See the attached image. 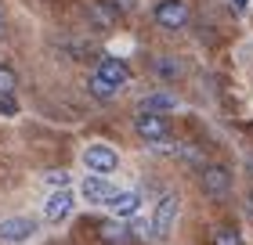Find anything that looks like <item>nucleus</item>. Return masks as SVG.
Returning a JSON list of instances; mask_svg holds the SVG:
<instances>
[{
	"label": "nucleus",
	"mask_w": 253,
	"mask_h": 245,
	"mask_svg": "<svg viewBox=\"0 0 253 245\" xmlns=\"http://www.w3.org/2000/svg\"><path fill=\"white\" fill-rule=\"evenodd\" d=\"M84 162H87L90 177H105V173L120 170V155H116L109 144H90V148L84 151Z\"/></svg>",
	"instance_id": "2"
},
{
	"label": "nucleus",
	"mask_w": 253,
	"mask_h": 245,
	"mask_svg": "<svg viewBox=\"0 0 253 245\" xmlns=\"http://www.w3.org/2000/svg\"><path fill=\"white\" fill-rule=\"evenodd\" d=\"M112 7H120V11H134V7H137V0H112Z\"/></svg>",
	"instance_id": "18"
},
{
	"label": "nucleus",
	"mask_w": 253,
	"mask_h": 245,
	"mask_svg": "<svg viewBox=\"0 0 253 245\" xmlns=\"http://www.w3.org/2000/svg\"><path fill=\"white\" fill-rule=\"evenodd\" d=\"M109 209L116 216H134L137 209H141V195H137V191H116L109 198Z\"/></svg>",
	"instance_id": "11"
},
{
	"label": "nucleus",
	"mask_w": 253,
	"mask_h": 245,
	"mask_svg": "<svg viewBox=\"0 0 253 245\" xmlns=\"http://www.w3.org/2000/svg\"><path fill=\"white\" fill-rule=\"evenodd\" d=\"M250 209H253V195H250Z\"/></svg>",
	"instance_id": "22"
},
{
	"label": "nucleus",
	"mask_w": 253,
	"mask_h": 245,
	"mask_svg": "<svg viewBox=\"0 0 253 245\" xmlns=\"http://www.w3.org/2000/svg\"><path fill=\"white\" fill-rule=\"evenodd\" d=\"M246 4H250V0H228V7H232V11H246Z\"/></svg>",
	"instance_id": "20"
},
{
	"label": "nucleus",
	"mask_w": 253,
	"mask_h": 245,
	"mask_svg": "<svg viewBox=\"0 0 253 245\" xmlns=\"http://www.w3.org/2000/svg\"><path fill=\"white\" fill-rule=\"evenodd\" d=\"M243 238H239V231L235 227H217V235H213V245H239Z\"/></svg>",
	"instance_id": "15"
},
{
	"label": "nucleus",
	"mask_w": 253,
	"mask_h": 245,
	"mask_svg": "<svg viewBox=\"0 0 253 245\" xmlns=\"http://www.w3.org/2000/svg\"><path fill=\"white\" fill-rule=\"evenodd\" d=\"M98 235H101V242H109V245H120V242L126 238V224H120V220H101Z\"/></svg>",
	"instance_id": "14"
},
{
	"label": "nucleus",
	"mask_w": 253,
	"mask_h": 245,
	"mask_svg": "<svg viewBox=\"0 0 253 245\" xmlns=\"http://www.w3.org/2000/svg\"><path fill=\"white\" fill-rule=\"evenodd\" d=\"M156 69H159V76H174V72H181V65H177V62H159Z\"/></svg>",
	"instance_id": "17"
},
{
	"label": "nucleus",
	"mask_w": 253,
	"mask_h": 245,
	"mask_svg": "<svg viewBox=\"0 0 253 245\" xmlns=\"http://www.w3.org/2000/svg\"><path fill=\"white\" fill-rule=\"evenodd\" d=\"M80 195H84L87 202H105L109 206V198L116 195V188H109L105 177H87L84 184H80Z\"/></svg>",
	"instance_id": "10"
},
{
	"label": "nucleus",
	"mask_w": 253,
	"mask_h": 245,
	"mask_svg": "<svg viewBox=\"0 0 253 245\" xmlns=\"http://www.w3.org/2000/svg\"><path fill=\"white\" fill-rule=\"evenodd\" d=\"M33 235H37V224H33L29 216H11V220L0 224V242L18 245V242H29Z\"/></svg>",
	"instance_id": "5"
},
{
	"label": "nucleus",
	"mask_w": 253,
	"mask_h": 245,
	"mask_svg": "<svg viewBox=\"0 0 253 245\" xmlns=\"http://www.w3.org/2000/svg\"><path fill=\"white\" fill-rule=\"evenodd\" d=\"M51 184H58V191L65 188V184H69V177H65V173H51V177H47Z\"/></svg>",
	"instance_id": "19"
},
{
	"label": "nucleus",
	"mask_w": 253,
	"mask_h": 245,
	"mask_svg": "<svg viewBox=\"0 0 253 245\" xmlns=\"http://www.w3.org/2000/svg\"><path fill=\"white\" fill-rule=\"evenodd\" d=\"M203 188H206V195L224 198L228 191H232V177H228V170L224 166H206L203 170Z\"/></svg>",
	"instance_id": "7"
},
{
	"label": "nucleus",
	"mask_w": 253,
	"mask_h": 245,
	"mask_svg": "<svg viewBox=\"0 0 253 245\" xmlns=\"http://www.w3.org/2000/svg\"><path fill=\"white\" fill-rule=\"evenodd\" d=\"M137 108H141V115H167V112L177 108V101L170 98V94H145Z\"/></svg>",
	"instance_id": "12"
},
{
	"label": "nucleus",
	"mask_w": 253,
	"mask_h": 245,
	"mask_svg": "<svg viewBox=\"0 0 253 245\" xmlns=\"http://www.w3.org/2000/svg\"><path fill=\"white\" fill-rule=\"evenodd\" d=\"M90 90H94L98 98H112V94H116V87H109V83H105V79H101L98 72L90 76Z\"/></svg>",
	"instance_id": "16"
},
{
	"label": "nucleus",
	"mask_w": 253,
	"mask_h": 245,
	"mask_svg": "<svg viewBox=\"0 0 253 245\" xmlns=\"http://www.w3.org/2000/svg\"><path fill=\"white\" fill-rule=\"evenodd\" d=\"M0 29H4V15H0Z\"/></svg>",
	"instance_id": "21"
},
{
	"label": "nucleus",
	"mask_w": 253,
	"mask_h": 245,
	"mask_svg": "<svg viewBox=\"0 0 253 245\" xmlns=\"http://www.w3.org/2000/svg\"><path fill=\"white\" fill-rule=\"evenodd\" d=\"M134 130H137V137L159 144V141L170 137V123H167V115H141V112H137L134 115Z\"/></svg>",
	"instance_id": "4"
},
{
	"label": "nucleus",
	"mask_w": 253,
	"mask_h": 245,
	"mask_svg": "<svg viewBox=\"0 0 253 245\" xmlns=\"http://www.w3.org/2000/svg\"><path fill=\"white\" fill-rule=\"evenodd\" d=\"M98 76L105 79L109 87H126L130 83V69H126V62H120V58H101V65H98Z\"/></svg>",
	"instance_id": "6"
},
{
	"label": "nucleus",
	"mask_w": 253,
	"mask_h": 245,
	"mask_svg": "<svg viewBox=\"0 0 253 245\" xmlns=\"http://www.w3.org/2000/svg\"><path fill=\"white\" fill-rule=\"evenodd\" d=\"M152 15H156V22L163 29H185L188 18H192V7L185 4V0H159Z\"/></svg>",
	"instance_id": "1"
},
{
	"label": "nucleus",
	"mask_w": 253,
	"mask_h": 245,
	"mask_svg": "<svg viewBox=\"0 0 253 245\" xmlns=\"http://www.w3.org/2000/svg\"><path fill=\"white\" fill-rule=\"evenodd\" d=\"M73 213V195H69L65 188L47 195V206H43V216H47V224H62V220Z\"/></svg>",
	"instance_id": "8"
},
{
	"label": "nucleus",
	"mask_w": 253,
	"mask_h": 245,
	"mask_svg": "<svg viewBox=\"0 0 253 245\" xmlns=\"http://www.w3.org/2000/svg\"><path fill=\"white\" fill-rule=\"evenodd\" d=\"M177 209H181V198L174 191L159 198V206H156V213H152V235L156 238H167L170 235V227H174V220H177Z\"/></svg>",
	"instance_id": "3"
},
{
	"label": "nucleus",
	"mask_w": 253,
	"mask_h": 245,
	"mask_svg": "<svg viewBox=\"0 0 253 245\" xmlns=\"http://www.w3.org/2000/svg\"><path fill=\"white\" fill-rule=\"evenodd\" d=\"M0 112L4 115H15L18 112V101H15V72L0 65Z\"/></svg>",
	"instance_id": "9"
},
{
	"label": "nucleus",
	"mask_w": 253,
	"mask_h": 245,
	"mask_svg": "<svg viewBox=\"0 0 253 245\" xmlns=\"http://www.w3.org/2000/svg\"><path fill=\"white\" fill-rule=\"evenodd\" d=\"M87 18L94 22L98 29H109L112 22H116V7L105 4V0H90V4H87Z\"/></svg>",
	"instance_id": "13"
}]
</instances>
